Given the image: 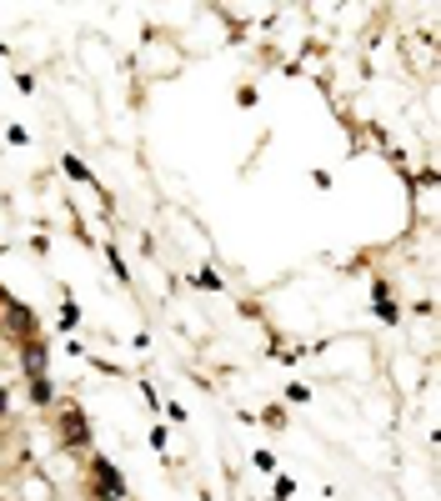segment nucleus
<instances>
[{"instance_id":"nucleus-1","label":"nucleus","mask_w":441,"mask_h":501,"mask_svg":"<svg viewBox=\"0 0 441 501\" xmlns=\"http://www.w3.org/2000/svg\"><path fill=\"white\" fill-rule=\"evenodd\" d=\"M0 326L15 331V336H35V316H30L20 301H10L6 291H0Z\"/></svg>"},{"instance_id":"nucleus-2","label":"nucleus","mask_w":441,"mask_h":501,"mask_svg":"<svg viewBox=\"0 0 441 501\" xmlns=\"http://www.w3.org/2000/svg\"><path fill=\"white\" fill-rule=\"evenodd\" d=\"M60 436H66V446L91 441V426H86V416H80V406H66V416H60Z\"/></svg>"},{"instance_id":"nucleus-3","label":"nucleus","mask_w":441,"mask_h":501,"mask_svg":"<svg viewBox=\"0 0 441 501\" xmlns=\"http://www.w3.org/2000/svg\"><path fill=\"white\" fill-rule=\"evenodd\" d=\"M96 486L100 491H111V496H120L125 486H120V476H116V466L111 462H96Z\"/></svg>"},{"instance_id":"nucleus-4","label":"nucleus","mask_w":441,"mask_h":501,"mask_svg":"<svg viewBox=\"0 0 441 501\" xmlns=\"http://www.w3.org/2000/svg\"><path fill=\"white\" fill-rule=\"evenodd\" d=\"M26 371H30V376H40V371H46V351H40L35 341L26 346Z\"/></svg>"},{"instance_id":"nucleus-5","label":"nucleus","mask_w":441,"mask_h":501,"mask_svg":"<svg viewBox=\"0 0 441 501\" xmlns=\"http://www.w3.org/2000/svg\"><path fill=\"white\" fill-rule=\"evenodd\" d=\"M30 396H35V401H40V406H46V401H51V381H46V376H35V381H30Z\"/></svg>"},{"instance_id":"nucleus-6","label":"nucleus","mask_w":441,"mask_h":501,"mask_svg":"<svg viewBox=\"0 0 441 501\" xmlns=\"http://www.w3.org/2000/svg\"><path fill=\"white\" fill-rule=\"evenodd\" d=\"M6 406H10V396H6V386H0V416H6Z\"/></svg>"}]
</instances>
